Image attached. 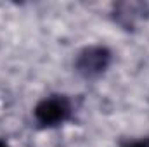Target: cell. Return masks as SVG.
<instances>
[{
	"label": "cell",
	"mask_w": 149,
	"mask_h": 147,
	"mask_svg": "<svg viewBox=\"0 0 149 147\" xmlns=\"http://www.w3.org/2000/svg\"><path fill=\"white\" fill-rule=\"evenodd\" d=\"M111 61V52L104 47H88L81 50L76 57V69L87 78L101 74Z\"/></svg>",
	"instance_id": "2"
},
{
	"label": "cell",
	"mask_w": 149,
	"mask_h": 147,
	"mask_svg": "<svg viewBox=\"0 0 149 147\" xmlns=\"http://www.w3.org/2000/svg\"><path fill=\"white\" fill-rule=\"evenodd\" d=\"M71 114V104L63 95H50L38 102L35 107V119L42 126H57Z\"/></svg>",
	"instance_id": "1"
},
{
	"label": "cell",
	"mask_w": 149,
	"mask_h": 147,
	"mask_svg": "<svg viewBox=\"0 0 149 147\" xmlns=\"http://www.w3.org/2000/svg\"><path fill=\"white\" fill-rule=\"evenodd\" d=\"M0 147H7V144L5 142H0Z\"/></svg>",
	"instance_id": "4"
},
{
	"label": "cell",
	"mask_w": 149,
	"mask_h": 147,
	"mask_svg": "<svg viewBox=\"0 0 149 147\" xmlns=\"http://www.w3.org/2000/svg\"><path fill=\"white\" fill-rule=\"evenodd\" d=\"M128 147H149V139H144V140H139V142H134Z\"/></svg>",
	"instance_id": "3"
}]
</instances>
